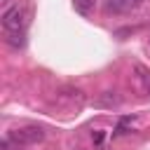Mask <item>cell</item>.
Returning a JSON list of instances; mask_svg holds the SVG:
<instances>
[{
    "label": "cell",
    "mask_w": 150,
    "mask_h": 150,
    "mask_svg": "<svg viewBox=\"0 0 150 150\" xmlns=\"http://www.w3.org/2000/svg\"><path fill=\"white\" fill-rule=\"evenodd\" d=\"M12 138L14 145H33V143H40L45 138V129L38 127V124H28V127H21V129H14L7 134Z\"/></svg>",
    "instance_id": "obj_1"
},
{
    "label": "cell",
    "mask_w": 150,
    "mask_h": 150,
    "mask_svg": "<svg viewBox=\"0 0 150 150\" xmlns=\"http://www.w3.org/2000/svg\"><path fill=\"white\" fill-rule=\"evenodd\" d=\"M2 28L5 33H14V30H23L26 28V9L19 5H12L2 12Z\"/></svg>",
    "instance_id": "obj_2"
},
{
    "label": "cell",
    "mask_w": 150,
    "mask_h": 150,
    "mask_svg": "<svg viewBox=\"0 0 150 150\" xmlns=\"http://www.w3.org/2000/svg\"><path fill=\"white\" fill-rule=\"evenodd\" d=\"M143 5V0H105L103 9L108 14H129L134 9H138Z\"/></svg>",
    "instance_id": "obj_3"
},
{
    "label": "cell",
    "mask_w": 150,
    "mask_h": 150,
    "mask_svg": "<svg viewBox=\"0 0 150 150\" xmlns=\"http://www.w3.org/2000/svg\"><path fill=\"white\" fill-rule=\"evenodd\" d=\"M120 103H122V98H120L117 91H103V94L94 101V105H98V108H117Z\"/></svg>",
    "instance_id": "obj_4"
},
{
    "label": "cell",
    "mask_w": 150,
    "mask_h": 150,
    "mask_svg": "<svg viewBox=\"0 0 150 150\" xmlns=\"http://www.w3.org/2000/svg\"><path fill=\"white\" fill-rule=\"evenodd\" d=\"M5 42H7L9 47H14V49H19V47H23V45H26V33H23V30H14V33H5Z\"/></svg>",
    "instance_id": "obj_5"
},
{
    "label": "cell",
    "mask_w": 150,
    "mask_h": 150,
    "mask_svg": "<svg viewBox=\"0 0 150 150\" xmlns=\"http://www.w3.org/2000/svg\"><path fill=\"white\" fill-rule=\"evenodd\" d=\"M94 2H96V0H73V7H75V12H80L82 16H89L91 9H94Z\"/></svg>",
    "instance_id": "obj_6"
},
{
    "label": "cell",
    "mask_w": 150,
    "mask_h": 150,
    "mask_svg": "<svg viewBox=\"0 0 150 150\" xmlns=\"http://www.w3.org/2000/svg\"><path fill=\"white\" fill-rule=\"evenodd\" d=\"M134 70L138 73V80H141L143 89H145V91H150V70H148V68H143V66H136Z\"/></svg>",
    "instance_id": "obj_7"
},
{
    "label": "cell",
    "mask_w": 150,
    "mask_h": 150,
    "mask_svg": "<svg viewBox=\"0 0 150 150\" xmlns=\"http://www.w3.org/2000/svg\"><path fill=\"white\" fill-rule=\"evenodd\" d=\"M131 122H134V117H131V115L122 117V120L117 122V127H115V136H122V134H127V129L131 127Z\"/></svg>",
    "instance_id": "obj_8"
},
{
    "label": "cell",
    "mask_w": 150,
    "mask_h": 150,
    "mask_svg": "<svg viewBox=\"0 0 150 150\" xmlns=\"http://www.w3.org/2000/svg\"><path fill=\"white\" fill-rule=\"evenodd\" d=\"M91 138H94V143H96V145H103L105 134H103V131H94V134H91Z\"/></svg>",
    "instance_id": "obj_9"
}]
</instances>
